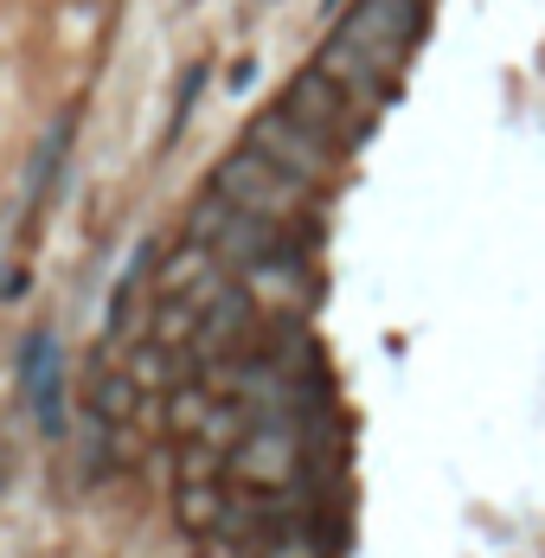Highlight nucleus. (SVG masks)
Here are the masks:
<instances>
[{
    "label": "nucleus",
    "mask_w": 545,
    "mask_h": 558,
    "mask_svg": "<svg viewBox=\"0 0 545 558\" xmlns=\"http://www.w3.org/2000/svg\"><path fill=\"white\" fill-rule=\"evenodd\" d=\"M417 33H424V0H353L347 20H340V33L322 46L315 64L360 110H379L385 84L404 71Z\"/></svg>",
    "instance_id": "nucleus-1"
},
{
    "label": "nucleus",
    "mask_w": 545,
    "mask_h": 558,
    "mask_svg": "<svg viewBox=\"0 0 545 558\" xmlns=\"http://www.w3.org/2000/svg\"><path fill=\"white\" fill-rule=\"evenodd\" d=\"M213 193L225 206L251 213V219H270V225H295L308 206H315V186H302L295 173H282L276 161H264L257 148H238L213 168Z\"/></svg>",
    "instance_id": "nucleus-2"
},
{
    "label": "nucleus",
    "mask_w": 545,
    "mask_h": 558,
    "mask_svg": "<svg viewBox=\"0 0 545 558\" xmlns=\"http://www.w3.org/2000/svg\"><path fill=\"white\" fill-rule=\"evenodd\" d=\"M244 148H257L264 161H276L282 173H295V180H302V186H315V193H322L327 180L340 173V148H334V142H322L308 122H295L282 104H270V110L251 116Z\"/></svg>",
    "instance_id": "nucleus-3"
},
{
    "label": "nucleus",
    "mask_w": 545,
    "mask_h": 558,
    "mask_svg": "<svg viewBox=\"0 0 545 558\" xmlns=\"http://www.w3.org/2000/svg\"><path fill=\"white\" fill-rule=\"evenodd\" d=\"M276 104L295 116V122H308L322 142H334L340 155H347V148H353V142L373 129V110H360V104H353V97H347V90L327 77L322 64H308V71H302V77H295V84H289Z\"/></svg>",
    "instance_id": "nucleus-4"
},
{
    "label": "nucleus",
    "mask_w": 545,
    "mask_h": 558,
    "mask_svg": "<svg viewBox=\"0 0 545 558\" xmlns=\"http://www.w3.org/2000/svg\"><path fill=\"white\" fill-rule=\"evenodd\" d=\"M231 475L244 482V488H257V495H270V488H289L295 475H302V437H295V424L289 417H251V430L231 444Z\"/></svg>",
    "instance_id": "nucleus-5"
},
{
    "label": "nucleus",
    "mask_w": 545,
    "mask_h": 558,
    "mask_svg": "<svg viewBox=\"0 0 545 558\" xmlns=\"http://www.w3.org/2000/svg\"><path fill=\"white\" fill-rule=\"evenodd\" d=\"M251 315H257V302H251V289L244 282H225L213 302L199 308V335H193V360H225V353H238L244 340H251Z\"/></svg>",
    "instance_id": "nucleus-6"
},
{
    "label": "nucleus",
    "mask_w": 545,
    "mask_h": 558,
    "mask_svg": "<svg viewBox=\"0 0 545 558\" xmlns=\"http://www.w3.org/2000/svg\"><path fill=\"white\" fill-rule=\"evenodd\" d=\"M26 391H33L39 430L58 437V430H64V360H58V340L52 335L26 340Z\"/></svg>",
    "instance_id": "nucleus-7"
},
{
    "label": "nucleus",
    "mask_w": 545,
    "mask_h": 558,
    "mask_svg": "<svg viewBox=\"0 0 545 558\" xmlns=\"http://www.w3.org/2000/svg\"><path fill=\"white\" fill-rule=\"evenodd\" d=\"M244 289H251V302H276L282 315L308 302V277H302V264L282 257V251L264 257V264H251V270H244Z\"/></svg>",
    "instance_id": "nucleus-8"
},
{
    "label": "nucleus",
    "mask_w": 545,
    "mask_h": 558,
    "mask_svg": "<svg viewBox=\"0 0 545 558\" xmlns=\"http://www.w3.org/2000/svg\"><path fill=\"white\" fill-rule=\"evenodd\" d=\"M173 513H180V526H186L193 539H213V533H225L231 501H225L218 475H213V482H180V488H173Z\"/></svg>",
    "instance_id": "nucleus-9"
},
{
    "label": "nucleus",
    "mask_w": 545,
    "mask_h": 558,
    "mask_svg": "<svg viewBox=\"0 0 545 558\" xmlns=\"http://www.w3.org/2000/svg\"><path fill=\"white\" fill-rule=\"evenodd\" d=\"M71 135H77V122L64 116V122H52L46 148L33 155V173H26V213H39V206H46V193H52L58 168H64V155H71Z\"/></svg>",
    "instance_id": "nucleus-10"
},
{
    "label": "nucleus",
    "mask_w": 545,
    "mask_h": 558,
    "mask_svg": "<svg viewBox=\"0 0 545 558\" xmlns=\"http://www.w3.org/2000/svg\"><path fill=\"white\" fill-rule=\"evenodd\" d=\"M90 411L109 417V424L122 430V424L142 411V379H135V373H122V366H104V373H97V391H90Z\"/></svg>",
    "instance_id": "nucleus-11"
},
{
    "label": "nucleus",
    "mask_w": 545,
    "mask_h": 558,
    "mask_svg": "<svg viewBox=\"0 0 545 558\" xmlns=\"http://www.w3.org/2000/svg\"><path fill=\"white\" fill-rule=\"evenodd\" d=\"M213 391L206 386H180L173 391V430H180V437H199V424H206V417H213Z\"/></svg>",
    "instance_id": "nucleus-12"
}]
</instances>
